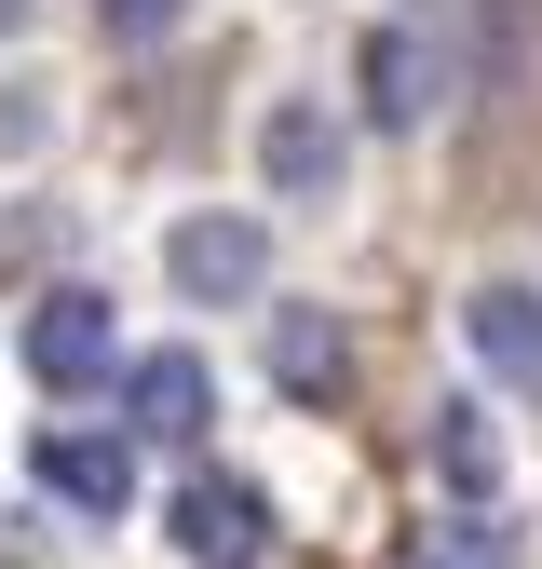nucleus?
<instances>
[{"label":"nucleus","mask_w":542,"mask_h":569,"mask_svg":"<svg viewBox=\"0 0 542 569\" xmlns=\"http://www.w3.org/2000/svg\"><path fill=\"white\" fill-rule=\"evenodd\" d=\"M14 14H28V0H0V28H14Z\"/></svg>","instance_id":"13"},{"label":"nucleus","mask_w":542,"mask_h":569,"mask_svg":"<svg viewBox=\"0 0 542 569\" xmlns=\"http://www.w3.org/2000/svg\"><path fill=\"white\" fill-rule=\"evenodd\" d=\"M271 380H285L299 407H339V393H353V339H339V312H285V326H271Z\"/></svg>","instance_id":"8"},{"label":"nucleus","mask_w":542,"mask_h":569,"mask_svg":"<svg viewBox=\"0 0 542 569\" xmlns=\"http://www.w3.org/2000/svg\"><path fill=\"white\" fill-rule=\"evenodd\" d=\"M258 163H271V190H285V203H325L353 150H339V122H325L312 96H285V109H271V136H258Z\"/></svg>","instance_id":"6"},{"label":"nucleus","mask_w":542,"mask_h":569,"mask_svg":"<svg viewBox=\"0 0 542 569\" xmlns=\"http://www.w3.org/2000/svg\"><path fill=\"white\" fill-rule=\"evenodd\" d=\"M177 14H190V0H96V28H109V41H163Z\"/></svg>","instance_id":"12"},{"label":"nucleus","mask_w":542,"mask_h":569,"mask_svg":"<svg viewBox=\"0 0 542 569\" xmlns=\"http://www.w3.org/2000/svg\"><path fill=\"white\" fill-rule=\"evenodd\" d=\"M434 461H448L461 502H489V488H502V435H489L474 407H434Z\"/></svg>","instance_id":"11"},{"label":"nucleus","mask_w":542,"mask_h":569,"mask_svg":"<svg viewBox=\"0 0 542 569\" xmlns=\"http://www.w3.org/2000/svg\"><path fill=\"white\" fill-rule=\"evenodd\" d=\"M421 14H461V0H421Z\"/></svg>","instance_id":"14"},{"label":"nucleus","mask_w":542,"mask_h":569,"mask_svg":"<svg viewBox=\"0 0 542 569\" xmlns=\"http://www.w3.org/2000/svg\"><path fill=\"white\" fill-rule=\"evenodd\" d=\"M122 420H136L150 448H190L203 420H218V380H203V352H150V367L122 380Z\"/></svg>","instance_id":"4"},{"label":"nucleus","mask_w":542,"mask_h":569,"mask_svg":"<svg viewBox=\"0 0 542 569\" xmlns=\"http://www.w3.org/2000/svg\"><path fill=\"white\" fill-rule=\"evenodd\" d=\"M41 488H54V502H82V516H122V502H136V448L54 420V435H41Z\"/></svg>","instance_id":"5"},{"label":"nucleus","mask_w":542,"mask_h":569,"mask_svg":"<svg viewBox=\"0 0 542 569\" xmlns=\"http://www.w3.org/2000/svg\"><path fill=\"white\" fill-rule=\"evenodd\" d=\"M163 271H177V299H258V271H271V231L258 218H190L177 244H163Z\"/></svg>","instance_id":"3"},{"label":"nucleus","mask_w":542,"mask_h":569,"mask_svg":"<svg viewBox=\"0 0 542 569\" xmlns=\"http://www.w3.org/2000/svg\"><path fill=\"white\" fill-rule=\"evenodd\" d=\"M109 352H122V326H109L96 284H54V299L28 312V380H41V393H96Z\"/></svg>","instance_id":"1"},{"label":"nucleus","mask_w":542,"mask_h":569,"mask_svg":"<svg viewBox=\"0 0 542 569\" xmlns=\"http://www.w3.org/2000/svg\"><path fill=\"white\" fill-rule=\"evenodd\" d=\"M258 542H271V502L244 475H190L177 488V556L190 569H258Z\"/></svg>","instance_id":"2"},{"label":"nucleus","mask_w":542,"mask_h":569,"mask_svg":"<svg viewBox=\"0 0 542 569\" xmlns=\"http://www.w3.org/2000/svg\"><path fill=\"white\" fill-rule=\"evenodd\" d=\"M461 339L489 352V380H515V393H542V299H529V284H489V299L461 312Z\"/></svg>","instance_id":"9"},{"label":"nucleus","mask_w":542,"mask_h":569,"mask_svg":"<svg viewBox=\"0 0 542 569\" xmlns=\"http://www.w3.org/2000/svg\"><path fill=\"white\" fill-rule=\"evenodd\" d=\"M406 569H529V556H515V529H502L489 502H461V516L421 529V556H406Z\"/></svg>","instance_id":"10"},{"label":"nucleus","mask_w":542,"mask_h":569,"mask_svg":"<svg viewBox=\"0 0 542 569\" xmlns=\"http://www.w3.org/2000/svg\"><path fill=\"white\" fill-rule=\"evenodd\" d=\"M367 109H380V122H434V109H448V54H434L421 28H380V41H367Z\"/></svg>","instance_id":"7"}]
</instances>
